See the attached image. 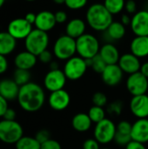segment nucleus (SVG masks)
<instances>
[{"label":"nucleus","instance_id":"1","mask_svg":"<svg viewBox=\"0 0 148 149\" xmlns=\"http://www.w3.org/2000/svg\"><path fill=\"white\" fill-rule=\"evenodd\" d=\"M20 107L27 113L39 111L45 102V93L41 86L35 82H29L20 86L17 95Z\"/></svg>","mask_w":148,"mask_h":149},{"label":"nucleus","instance_id":"2","mask_svg":"<svg viewBox=\"0 0 148 149\" xmlns=\"http://www.w3.org/2000/svg\"><path fill=\"white\" fill-rule=\"evenodd\" d=\"M85 19L87 24L92 30L96 31H106L113 22V15L108 11L104 3H96L87 9Z\"/></svg>","mask_w":148,"mask_h":149},{"label":"nucleus","instance_id":"3","mask_svg":"<svg viewBox=\"0 0 148 149\" xmlns=\"http://www.w3.org/2000/svg\"><path fill=\"white\" fill-rule=\"evenodd\" d=\"M78 56L88 59L92 58L99 53L100 44L99 39L91 33H85L76 39Z\"/></svg>","mask_w":148,"mask_h":149},{"label":"nucleus","instance_id":"4","mask_svg":"<svg viewBox=\"0 0 148 149\" xmlns=\"http://www.w3.org/2000/svg\"><path fill=\"white\" fill-rule=\"evenodd\" d=\"M77 53L76 39L66 34L59 36L53 45V55L59 60H68Z\"/></svg>","mask_w":148,"mask_h":149},{"label":"nucleus","instance_id":"5","mask_svg":"<svg viewBox=\"0 0 148 149\" xmlns=\"http://www.w3.org/2000/svg\"><path fill=\"white\" fill-rule=\"evenodd\" d=\"M50 38L47 32L38 29H33L24 39V45L26 51L38 57L41 52L47 50Z\"/></svg>","mask_w":148,"mask_h":149},{"label":"nucleus","instance_id":"6","mask_svg":"<svg viewBox=\"0 0 148 149\" xmlns=\"http://www.w3.org/2000/svg\"><path fill=\"white\" fill-rule=\"evenodd\" d=\"M24 136L23 127L16 120L0 121V141L5 144H16Z\"/></svg>","mask_w":148,"mask_h":149},{"label":"nucleus","instance_id":"7","mask_svg":"<svg viewBox=\"0 0 148 149\" xmlns=\"http://www.w3.org/2000/svg\"><path fill=\"white\" fill-rule=\"evenodd\" d=\"M115 134L116 125L111 119L106 118L95 124L93 135L94 139H96L100 145H106L113 141Z\"/></svg>","mask_w":148,"mask_h":149},{"label":"nucleus","instance_id":"8","mask_svg":"<svg viewBox=\"0 0 148 149\" xmlns=\"http://www.w3.org/2000/svg\"><path fill=\"white\" fill-rule=\"evenodd\" d=\"M88 65L85 58L79 56H74L65 61L63 72L67 79L76 81L80 79L86 72Z\"/></svg>","mask_w":148,"mask_h":149},{"label":"nucleus","instance_id":"9","mask_svg":"<svg viewBox=\"0 0 148 149\" xmlns=\"http://www.w3.org/2000/svg\"><path fill=\"white\" fill-rule=\"evenodd\" d=\"M126 89L132 96L147 94L148 91V79L140 72L128 75L126 82Z\"/></svg>","mask_w":148,"mask_h":149},{"label":"nucleus","instance_id":"10","mask_svg":"<svg viewBox=\"0 0 148 149\" xmlns=\"http://www.w3.org/2000/svg\"><path fill=\"white\" fill-rule=\"evenodd\" d=\"M67 78L63 70H50L44 78V86L50 93L64 89Z\"/></svg>","mask_w":148,"mask_h":149},{"label":"nucleus","instance_id":"11","mask_svg":"<svg viewBox=\"0 0 148 149\" xmlns=\"http://www.w3.org/2000/svg\"><path fill=\"white\" fill-rule=\"evenodd\" d=\"M32 30V24L28 23L24 17L11 20L7 28V31L15 39H25Z\"/></svg>","mask_w":148,"mask_h":149},{"label":"nucleus","instance_id":"12","mask_svg":"<svg viewBox=\"0 0 148 149\" xmlns=\"http://www.w3.org/2000/svg\"><path fill=\"white\" fill-rule=\"evenodd\" d=\"M130 27L135 36H148V10H141L133 14Z\"/></svg>","mask_w":148,"mask_h":149},{"label":"nucleus","instance_id":"13","mask_svg":"<svg viewBox=\"0 0 148 149\" xmlns=\"http://www.w3.org/2000/svg\"><path fill=\"white\" fill-rule=\"evenodd\" d=\"M48 104L54 111H64L71 104V95L65 89L52 92L48 97Z\"/></svg>","mask_w":148,"mask_h":149},{"label":"nucleus","instance_id":"14","mask_svg":"<svg viewBox=\"0 0 148 149\" xmlns=\"http://www.w3.org/2000/svg\"><path fill=\"white\" fill-rule=\"evenodd\" d=\"M124 72L118 64L107 65L100 74L102 81L110 87H114L121 83L124 78Z\"/></svg>","mask_w":148,"mask_h":149},{"label":"nucleus","instance_id":"15","mask_svg":"<svg viewBox=\"0 0 148 149\" xmlns=\"http://www.w3.org/2000/svg\"><path fill=\"white\" fill-rule=\"evenodd\" d=\"M129 108L132 114L137 119H148V95L142 94L133 96Z\"/></svg>","mask_w":148,"mask_h":149},{"label":"nucleus","instance_id":"16","mask_svg":"<svg viewBox=\"0 0 148 149\" xmlns=\"http://www.w3.org/2000/svg\"><path fill=\"white\" fill-rule=\"evenodd\" d=\"M118 65H120L123 72L128 75L140 72L141 66L140 58L133 55L132 52L124 53L123 55H121Z\"/></svg>","mask_w":148,"mask_h":149},{"label":"nucleus","instance_id":"17","mask_svg":"<svg viewBox=\"0 0 148 149\" xmlns=\"http://www.w3.org/2000/svg\"><path fill=\"white\" fill-rule=\"evenodd\" d=\"M132 127L133 124L128 120H121L116 125V134L114 137V142L120 147H126L130 143L132 140Z\"/></svg>","mask_w":148,"mask_h":149},{"label":"nucleus","instance_id":"18","mask_svg":"<svg viewBox=\"0 0 148 149\" xmlns=\"http://www.w3.org/2000/svg\"><path fill=\"white\" fill-rule=\"evenodd\" d=\"M56 24L57 22L53 12L50 10H42L37 14L34 25L36 26V29L48 32L55 27Z\"/></svg>","mask_w":148,"mask_h":149},{"label":"nucleus","instance_id":"19","mask_svg":"<svg viewBox=\"0 0 148 149\" xmlns=\"http://www.w3.org/2000/svg\"><path fill=\"white\" fill-rule=\"evenodd\" d=\"M131 136L133 141L148 143V119H138L133 124Z\"/></svg>","mask_w":148,"mask_h":149},{"label":"nucleus","instance_id":"20","mask_svg":"<svg viewBox=\"0 0 148 149\" xmlns=\"http://www.w3.org/2000/svg\"><path fill=\"white\" fill-rule=\"evenodd\" d=\"M19 88L20 86L13 79H3L0 80V95L8 101L17 99Z\"/></svg>","mask_w":148,"mask_h":149},{"label":"nucleus","instance_id":"21","mask_svg":"<svg viewBox=\"0 0 148 149\" xmlns=\"http://www.w3.org/2000/svg\"><path fill=\"white\" fill-rule=\"evenodd\" d=\"M131 52L139 58L148 56V36H135L130 44Z\"/></svg>","mask_w":148,"mask_h":149},{"label":"nucleus","instance_id":"22","mask_svg":"<svg viewBox=\"0 0 148 149\" xmlns=\"http://www.w3.org/2000/svg\"><path fill=\"white\" fill-rule=\"evenodd\" d=\"M38 62V57L28 51H24L17 54L14 59L15 66L17 69L31 70Z\"/></svg>","mask_w":148,"mask_h":149},{"label":"nucleus","instance_id":"23","mask_svg":"<svg viewBox=\"0 0 148 149\" xmlns=\"http://www.w3.org/2000/svg\"><path fill=\"white\" fill-rule=\"evenodd\" d=\"M101 58L105 60L107 65H114L118 64L120 55L118 48L111 42L104 44L99 50V53Z\"/></svg>","mask_w":148,"mask_h":149},{"label":"nucleus","instance_id":"24","mask_svg":"<svg viewBox=\"0 0 148 149\" xmlns=\"http://www.w3.org/2000/svg\"><path fill=\"white\" fill-rule=\"evenodd\" d=\"M86 24L85 22L79 17L71 19L65 26V34L72 38H79L85 33Z\"/></svg>","mask_w":148,"mask_h":149},{"label":"nucleus","instance_id":"25","mask_svg":"<svg viewBox=\"0 0 148 149\" xmlns=\"http://www.w3.org/2000/svg\"><path fill=\"white\" fill-rule=\"evenodd\" d=\"M92 121L91 120L88 113H76L72 120V128L79 133H85L92 127Z\"/></svg>","mask_w":148,"mask_h":149},{"label":"nucleus","instance_id":"26","mask_svg":"<svg viewBox=\"0 0 148 149\" xmlns=\"http://www.w3.org/2000/svg\"><path fill=\"white\" fill-rule=\"evenodd\" d=\"M17 46L15 39L8 31H0V54L6 56L10 54Z\"/></svg>","mask_w":148,"mask_h":149},{"label":"nucleus","instance_id":"27","mask_svg":"<svg viewBox=\"0 0 148 149\" xmlns=\"http://www.w3.org/2000/svg\"><path fill=\"white\" fill-rule=\"evenodd\" d=\"M126 32V26L119 21H113L106 31V34L111 41H118L122 39Z\"/></svg>","mask_w":148,"mask_h":149},{"label":"nucleus","instance_id":"28","mask_svg":"<svg viewBox=\"0 0 148 149\" xmlns=\"http://www.w3.org/2000/svg\"><path fill=\"white\" fill-rule=\"evenodd\" d=\"M16 149H41V144L35 137L23 136L16 144Z\"/></svg>","mask_w":148,"mask_h":149},{"label":"nucleus","instance_id":"29","mask_svg":"<svg viewBox=\"0 0 148 149\" xmlns=\"http://www.w3.org/2000/svg\"><path fill=\"white\" fill-rule=\"evenodd\" d=\"M85 61L88 65V68L91 67L96 73H99V74H101L107 65V64L105 62V60L101 58L99 54L96 55L92 58L85 59Z\"/></svg>","mask_w":148,"mask_h":149},{"label":"nucleus","instance_id":"30","mask_svg":"<svg viewBox=\"0 0 148 149\" xmlns=\"http://www.w3.org/2000/svg\"><path fill=\"white\" fill-rule=\"evenodd\" d=\"M126 0H105L104 5L112 15H117L125 9Z\"/></svg>","mask_w":148,"mask_h":149},{"label":"nucleus","instance_id":"31","mask_svg":"<svg viewBox=\"0 0 148 149\" xmlns=\"http://www.w3.org/2000/svg\"><path fill=\"white\" fill-rule=\"evenodd\" d=\"M31 75L29 70L17 68L13 74V79L19 86H22L31 82Z\"/></svg>","mask_w":148,"mask_h":149},{"label":"nucleus","instance_id":"32","mask_svg":"<svg viewBox=\"0 0 148 149\" xmlns=\"http://www.w3.org/2000/svg\"><path fill=\"white\" fill-rule=\"evenodd\" d=\"M87 113H88L91 120L94 124H97L106 118V111L104 109V107H97V106H92L89 109Z\"/></svg>","mask_w":148,"mask_h":149},{"label":"nucleus","instance_id":"33","mask_svg":"<svg viewBox=\"0 0 148 149\" xmlns=\"http://www.w3.org/2000/svg\"><path fill=\"white\" fill-rule=\"evenodd\" d=\"M106 113L111 116L118 117L122 113L123 111V103L121 100H115L106 106Z\"/></svg>","mask_w":148,"mask_h":149},{"label":"nucleus","instance_id":"34","mask_svg":"<svg viewBox=\"0 0 148 149\" xmlns=\"http://www.w3.org/2000/svg\"><path fill=\"white\" fill-rule=\"evenodd\" d=\"M92 101L93 106L105 107L106 106H107L108 99H107V96L103 92H96L92 95Z\"/></svg>","mask_w":148,"mask_h":149},{"label":"nucleus","instance_id":"35","mask_svg":"<svg viewBox=\"0 0 148 149\" xmlns=\"http://www.w3.org/2000/svg\"><path fill=\"white\" fill-rule=\"evenodd\" d=\"M88 0H65V4L70 10H77L83 9L87 4Z\"/></svg>","mask_w":148,"mask_h":149},{"label":"nucleus","instance_id":"36","mask_svg":"<svg viewBox=\"0 0 148 149\" xmlns=\"http://www.w3.org/2000/svg\"><path fill=\"white\" fill-rule=\"evenodd\" d=\"M35 138L40 144H42V143L47 141L48 140L51 139V133L47 129H41V130L38 131L36 135H35Z\"/></svg>","mask_w":148,"mask_h":149},{"label":"nucleus","instance_id":"37","mask_svg":"<svg viewBox=\"0 0 148 149\" xmlns=\"http://www.w3.org/2000/svg\"><path fill=\"white\" fill-rule=\"evenodd\" d=\"M38 59L43 64H50L53 60V52L45 50L38 56Z\"/></svg>","mask_w":148,"mask_h":149},{"label":"nucleus","instance_id":"38","mask_svg":"<svg viewBox=\"0 0 148 149\" xmlns=\"http://www.w3.org/2000/svg\"><path fill=\"white\" fill-rule=\"evenodd\" d=\"M82 149H100V144L94 138H90L83 142Z\"/></svg>","mask_w":148,"mask_h":149},{"label":"nucleus","instance_id":"39","mask_svg":"<svg viewBox=\"0 0 148 149\" xmlns=\"http://www.w3.org/2000/svg\"><path fill=\"white\" fill-rule=\"evenodd\" d=\"M41 149H62V146L58 141L50 139L41 144Z\"/></svg>","mask_w":148,"mask_h":149},{"label":"nucleus","instance_id":"40","mask_svg":"<svg viewBox=\"0 0 148 149\" xmlns=\"http://www.w3.org/2000/svg\"><path fill=\"white\" fill-rule=\"evenodd\" d=\"M125 10L127 14H134L137 12V4L134 0H126Z\"/></svg>","mask_w":148,"mask_h":149},{"label":"nucleus","instance_id":"41","mask_svg":"<svg viewBox=\"0 0 148 149\" xmlns=\"http://www.w3.org/2000/svg\"><path fill=\"white\" fill-rule=\"evenodd\" d=\"M57 24H64L68 19V15L65 10H58L54 13Z\"/></svg>","mask_w":148,"mask_h":149},{"label":"nucleus","instance_id":"42","mask_svg":"<svg viewBox=\"0 0 148 149\" xmlns=\"http://www.w3.org/2000/svg\"><path fill=\"white\" fill-rule=\"evenodd\" d=\"M125 149H147L145 144L135 141H132L130 143H128Z\"/></svg>","mask_w":148,"mask_h":149},{"label":"nucleus","instance_id":"43","mask_svg":"<svg viewBox=\"0 0 148 149\" xmlns=\"http://www.w3.org/2000/svg\"><path fill=\"white\" fill-rule=\"evenodd\" d=\"M16 114H17V113H16L15 110L9 107V108L5 111V113H4V114H3V120H15V119H16Z\"/></svg>","mask_w":148,"mask_h":149},{"label":"nucleus","instance_id":"44","mask_svg":"<svg viewBox=\"0 0 148 149\" xmlns=\"http://www.w3.org/2000/svg\"><path fill=\"white\" fill-rule=\"evenodd\" d=\"M8 69V61L5 56L0 54V75L4 73Z\"/></svg>","mask_w":148,"mask_h":149},{"label":"nucleus","instance_id":"45","mask_svg":"<svg viewBox=\"0 0 148 149\" xmlns=\"http://www.w3.org/2000/svg\"><path fill=\"white\" fill-rule=\"evenodd\" d=\"M9 108L8 100H6L3 96L0 95V117H3L5 111Z\"/></svg>","mask_w":148,"mask_h":149},{"label":"nucleus","instance_id":"46","mask_svg":"<svg viewBox=\"0 0 148 149\" xmlns=\"http://www.w3.org/2000/svg\"><path fill=\"white\" fill-rule=\"evenodd\" d=\"M36 17H37V14L33 13V12H29L25 15L24 18L25 20L30 23L31 24H35V21H36Z\"/></svg>","mask_w":148,"mask_h":149},{"label":"nucleus","instance_id":"47","mask_svg":"<svg viewBox=\"0 0 148 149\" xmlns=\"http://www.w3.org/2000/svg\"><path fill=\"white\" fill-rule=\"evenodd\" d=\"M131 19H132V17H130L128 14H123V15L121 16V21H120V22H121L125 26H126V25H130V24H131Z\"/></svg>","mask_w":148,"mask_h":149},{"label":"nucleus","instance_id":"48","mask_svg":"<svg viewBox=\"0 0 148 149\" xmlns=\"http://www.w3.org/2000/svg\"><path fill=\"white\" fill-rule=\"evenodd\" d=\"M140 72L145 77H147L148 79V61L143 63V64H141Z\"/></svg>","mask_w":148,"mask_h":149},{"label":"nucleus","instance_id":"49","mask_svg":"<svg viewBox=\"0 0 148 149\" xmlns=\"http://www.w3.org/2000/svg\"><path fill=\"white\" fill-rule=\"evenodd\" d=\"M49 68H50V70H57V69H59L58 63L57 61L52 60V61L49 64Z\"/></svg>","mask_w":148,"mask_h":149},{"label":"nucleus","instance_id":"50","mask_svg":"<svg viewBox=\"0 0 148 149\" xmlns=\"http://www.w3.org/2000/svg\"><path fill=\"white\" fill-rule=\"evenodd\" d=\"M52 1L57 4H63L65 2V0H52Z\"/></svg>","mask_w":148,"mask_h":149},{"label":"nucleus","instance_id":"51","mask_svg":"<svg viewBox=\"0 0 148 149\" xmlns=\"http://www.w3.org/2000/svg\"><path fill=\"white\" fill-rule=\"evenodd\" d=\"M5 3V0H0V8H2V6Z\"/></svg>","mask_w":148,"mask_h":149},{"label":"nucleus","instance_id":"52","mask_svg":"<svg viewBox=\"0 0 148 149\" xmlns=\"http://www.w3.org/2000/svg\"><path fill=\"white\" fill-rule=\"evenodd\" d=\"M25 1H28V2H34V1H36V0H25Z\"/></svg>","mask_w":148,"mask_h":149},{"label":"nucleus","instance_id":"53","mask_svg":"<svg viewBox=\"0 0 148 149\" xmlns=\"http://www.w3.org/2000/svg\"><path fill=\"white\" fill-rule=\"evenodd\" d=\"M100 149H111V148H100Z\"/></svg>","mask_w":148,"mask_h":149}]
</instances>
